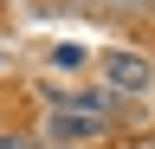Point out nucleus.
I'll return each mask as SVG.
<instances>
[{"mask_svg": "<svg viewBox=\"0 0 155 149\" xmlns=\"http://www.w3.org/2000/svg\"><path fill=\"white\" fill-rule=\"evenodd\" d=\"M0 149H32V136H0Z\"/></svg>", "mask_w": 155, "mask_h": 149, "instance_id": "7ed1b4c3", "label": "nucleus"}, {"mask_svg": "<svg viewBox=\"0 0 155 149\" xmlns=\"http://www.w3.org/2000/svg\"><path fill=\"white\" fill-rule=\"evenodd\" d=\"M45 136H52V149H78L84 136H97V117H84V110H58Z\"/></svg>", "mask_w": 155, "mask_h": 149, "instance_id": "f03ea898", "label": "nucleus"}, {"mask_svg": "<svg viewBox=\"0 0 155 149\" xmlns=\"http://www.w3.org/2000/svg\"><path fill=\"white\" fill-rule=\"evenodd\" d=\"M104 78H110L116 91H149L155 65L142 59V52H104Z\"/></svg>", "mask_w": 155, "mask_h": 149, "instance_id": "f257e3e1", "label": "nucleus"}]
</instances>
